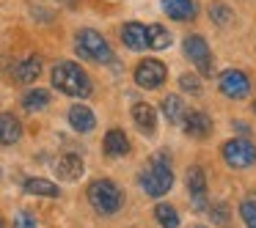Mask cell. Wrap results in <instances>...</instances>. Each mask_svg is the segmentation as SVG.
<instances>
[{
  "label": "cell",
  "mask_w": 256,
  "mask_h": 228,
  "mask_svg": "<svg viewBox=\"0 0 256 228\" xmlns=\"http://www.w3.org/2000/svg\"><path fill=\"white\" fill-rule=\"evenodd\" d=\"M52 85H56L61 94L66 96H78V99H86L91 94V80L83 69L74 61H61L52 69Z\"/></svg>",
  "instance_id": "1"
},
{
  "label": "cell",
  "mask_w": 256,
  "mask_h": 228,
  "mask_svg": "<svg viewBox=\"0 0 256 228\" xmlns=\"http://www.w3.org/2000/svg\"><path fill=\"white\" fill-rule=\"evenodd\" d=\"M138 182H140V187H144V193L152 195V198H160V195H166L168 190L174 187L171 162H168L162 154H154V157L149 160V165L140 171Z\"/></svg>",
  "instance_id": "2"
},
{
  "label": "cell",
  "mask_w": 256,
  "mask_h": 228,
  "mask_svg": "<svg viewBox=\"0 0 256 228\" xmlns=\"http://www.w3.org/2000/svg\"><path fill=\"white\" fill-rule=\"evenodd\" d=\"M88 201L100 215H113L122 209V190L110 179H96L88 187Z\"/></svg>",
  "instance_id": "3"
},
{
  "label": "cell",
  "mask_w": 256,
  "mask_h": 228,
  "mask_svg": "<svg viewBox=\"0 0 256 228\" xmlns=\"http://www.w3.org/2000/svg\"><path fill=\"white\" fill-rule=\"evenodd\" d=\"M74 47H78V55L80 58H88V61H96V63H110L113 61V50L105 39H102L96 30L86 28L78 33L74 39Z\"/></svg>",
  "instance_id": "4"
},
{
  "label": "cell",
  "mask_w": 256,
  "mask_h": 228,
  "mask_svg": "<svg viewBox=\"0 0 256 228\" xmlns=\"http://www.w3.org/2000/svg\"><path fill=\"white\" fill-rule=\"evenodd\" d=\"M223 160L232 168H250L256 162V146L245 138H234L223 143Z\"/></svg>",
  "instance_id": "5"
},
{
  "label": "cell",
  "mask_w": 256,
  "mask_h": 228,
  "mask_svg": "<svg viewBox=\"0 0 256 228\" xmlns=\"http://www.w3.org/2000/svg\"><path fill=\"white\" fill-rule=\"evenodd\" d=\"M166 77H168L166 63L154 61V58H146V61H140L138 69H135V83H138L140 88H146V91L160 88V85L166 83Z\"/></svg>",
  "instance_id": "6"
},
{
  "label": "cell",
  "mask_w": 256,
  "mask_h": 228,
  "mask_svg": "<svg viewBox=\"0 0 256 228\" xmlns=\"http://www.w3.org/2000/svg\"><path fill=\"white\" fill-rule=\"evenodd\" d=\"M184 52H188V58L196 63V69L204 77L212 74V55H210V47H206V41L201 36H188L184 39Z\"/></svg>",
  "instance_id": "7"
},
{
  "label": "cell",
  "mask_w": 256,
  "mask_h": 228,
  "mask_svg": "<svg viewBox=\"0 0 256 228\" xmlns=\"http://www.w3.org/2000/svg\"><path fill=\"white\" fill-rule=\"evenodd\" d=\"M220 91L228 99H242V96H248V91H250L248 74L240 72V69H226L220 74Z\"/></svg>",
  "instance_id": "8"
},
{
  "label": "cell",
  "mask_w": 256,
  "mask_h": 228,
  "mask_svg": "<svg viewBox=\"0 0 256 228\" xmlns=\"http://www.w3.org/2000/svg\"><path fill=\"white\" fill-rule=\"evenodd\" d=\"M182 121H184V132H188L190 138H206V135L212 132V121H210V116H206V113L184 110Z\"/></svg>",
  "instance_id": "9"
},
{
  "label": "cell",
  "mask_w": 256,
  "mask_h": 228,
  "mask_svg": "<svg viewBox=\"0 0 256 228\" xmlns=\"http://www.w3.org/2000/svg\"><path fill=\"white\" fill-rule=\"evenodd\" d=\"M39 74H42V58L39 55H28V58H22V61L14 63L12 77H14V83H34Z\"/></svg>",
  "instance_id": "10"
},
{
  "label": "cell",
  "mask_w": 256,
  "mask_h": 228,
  "mask_svg": "<svg viewBox=\"0 0 256 228\" xmlns=\"http://www.w3.org/2000/svg\"><path fill=\"white\" fill-rule=\"evenodd\" d=\"M132 121H135V127H138L144 135H154V127H157L154 107L146 105V102H138V105L132 107Z\"/></svg>",
  "instance_id": "11"
},
{
  "label": "cell",
  "mask_w": 256,
  "mask_h": 228,
  "mask_svg": "<svg viewBox=\"0 0 256 228\" xmlns=\"http://www.w3.org/2000/svg\"><path fill=\"white\" fill-rule=\"evenodd\" d=\"M56 173H58L61 179H66V182H78V179L83 176V160H80L78 154H64V157H58Z\"/></svg>",
  "instance_id": "12"
},
{
  "label": "cell",
  "mask_w": 256,
  "mask_h": 228,
  "mask_svg": "<svg viewBox=\"0 0 256 228\" xmlns=\"http://www.w3.org/2000/svg\"><path fill=\"white\" fill-rule=\"evenodd\" d=\"M20 138H22V124H20L12 113H0V143L14 146Z\"/></svg>",
  "instance_id": "13"
},
{
  "label": "cell",
  "mask_w": 256,
  "mask_h": 228,
  "mask_svg": "<svg viewBox=\"0 0 256 228\" xmlns=\"http://www.w3.org/2000/svg\"><path fill=\"white\" fill-rule=\"evenodd\" d=\"M122 41L124 47H130V50H146V28L140 22H127L122 28Z\"/></svg>",
  "instance_id": "14"
},
{
  "label": "cell",
  "mask_w": 256,
  "mask_h": 228,
  "mask_svg": "<svg viewBox=\"0 0 256 228\" xmlns=\"http://www.w3.org/2000/svg\"><path fill=\"white\" fill-rule=\"evenodd\" d=\"M69 124H72V129H78V132H91V129L96 127V118L86 105H74L72 110H69Z\"/></svg>",
  "instance_id": "15"
},
{
  "label": "cell",
  "mask_w": 256,
  "mask_h": 228,
  "mask_svg": "<svg viewBox=\"0 0 256 228\" xmlns=\"http://www.w3.org/2000/svg\"><path fill=\"white\" fill-rule=\"evenodd\" d=\"M130 151V140L122 129H110L105 135V154L108 157H124Z\"/></svg>",
  "instance_id": "16"
},
{
  "label": "cell",
  "mask_w": 256,
  "mask_h": 228,
  "mask_svg": "<svg viewBox=\"0 0 256 228\" xmlns=\"http://www.w3.org/2000/svg\"><path fill=\"white\" fill-rule=\"evenodd\" d=\"M162 8L171 19H193L196 14L193 0H162Z\"/></svg>",
  "instance_id": "17"
},
{
  "label": "cell",
  "mask_w": 256,
  "mask_h": 228,
  "mask_svg": "<svg viewBox=\"0 0 256 228\" xmlns=\"http://www.w3.org/2000/svg\"><path fill=\"white\" fill-rule=\"evenodd\" d=\"M146 47H152V50H166V47H171V33L162 25H149L146 28Z\"/></svg>",
  "instance_id": "18"
},
{
  "label": "cell",
  "mask_w": 256,
  "mask_h": 228,
  "mask_svg": "<svg viewBox=\"0 0 256 228\" xmlns=\"http://www.w3.org/2000/svg\"><path fill=\"white\" fill-rule=\"evenodd\" d=\"M47 105H50V91H44V88H34V91H28V94L22 96V107L28 113L44 110Z\"/></svg>",
  "instance_id": "19"
},
{
  "label": "cell",
  "mask_w": 256,
  "mask_h": 228,
  "mask_svg": "<svg viewBox=\"0 0 256 228\" xmlns=\"http://www.w3.org/2000/svg\"><path fill=\"white\" fill-rule=\"evenodd\" d=\"M162 116L168 118V124H179L182 121V116H184V102L179 99V96H166V99H162Z\"/></svg>",
  "instance_id": "20"
},
{
  "label": "cell",
  "mask_w": 256,
  "mask_h": 228,
  "mask_svg": "<svg viewBox=\"0 0 256 228\" xmlns=\"http://www.w3.org/2000/svg\"><path fill=\"white\" fill-rule=\"evenodd\" d=\"M25 190H28L30 195H44V198H58V193H61V190L52 182H47V179H28V182H25Z\"/></svg>",
  "instance_id": "21"
},
{
  "label": "cell",
  "mask_w": 256,
  "mask_h": 228,
  "mask_svg": "<svg viewBox=\"0 0 256 228\" xmlns=\"http://www.w3.org/2000/svg\"><path fill=\"white\" fill-rule=\"evenodd\" d=\"M188 190H190L193 198H201V195L206 193V176H204V171H201L198 165L188 171Z\"/></svg>",
  "instance_id": "22"
},
{
  "label": "cell",
  "mask_w": 256,
  "mask_h": 228,
  "mask_svg": "<svg viewBox=\"0 0 256 228\" xmlns=\"http://www.w3.org/2000/svg\"><path fill=\"white\" fill-rule=\"evenodd\" d=\"M154 217H157V223H160L162 228H176L179 226L176 209H174V206H168V204H157L154 206Z\"/></svg>",
  "instance_id": "23"
},
{
  "label": "cell",
  "mask_w": 256,
  "mask_h": 228,
  "mask_svg": "<svg viewBox=\"0 0 256 228\" xmlns=\"http://www.w3.org/2000/svg\"><path fill=\"white\" fill-rule=\"evenodd\" d=\"M210 17H212V22H218V25H228L232 22V8H228L226 3H220V0H212Z\"/></svg>",
  "instance_id": "24"
},
{
  "label": "cell",
  "mask_w": 256,
  "mask_h": 228,
  "mask_svg": "<svg viewBox=\"0 0 256 228\" xmlns=\"http://www.w3.org/2000/svg\"><path fill=\"white\" fill-rule=\"evenodd\" d=\"M206 215H212V220H215L218 226H226V223H228L226 204H210V206H206Z\"/></svg>",
  "instance_id": "25"
},
{
  "label": "cell",
  "mask_w": 256,
  "mask_h": 228,
  "mask_svg": "<svg viewBox=\"0 0 256 228\" xmlns=\"http://www.w3.org/2000/svg\"><path fill=\"white\" fill-rule=\"evenodd\" d=\"M240 217L245 220V226H248V228H256V206L250 204L248 198L240 204Z\"/></svg>",
  "instance_id": "26"
},
{
  "label": "cell",
  "mask_w": 256,
  "mask_h": 228,
  "mask_svg": "<svg viewBox=\"0 0 256 228\" xmlns=\"http://www.w3.org/2000/svg\"><path fill=\"white\" fill-rule=\"evenodd\" d=\"M179 85H182L184 91H190V94H201V83H198L196 74H182V77H179Z\"/></svg>",
  "instance_id": "27"
},
{
  "label": "cell",
  "mask_w": 256,
  "mask_h": 228,
  "mask_svg": "<svg viewBox=\"0 0 256 228\" xmlns=\"http://www.w3.org/2000/svg\"><path fill=\"white\" fill-rule=\"evenodd\" d=\"M14 228H36V220L30 212H20L17 217H14Z\"/></svg>",
  "instance_id": "28"
},
{
  "label": "cell",
  "mask_w": 256,
  "mask_h": 228,
  "mask_svg": "<svg viewBox=\"0 0 256 228\" xmlns=\"http://www.w3.org/2000/svg\"><path fill=\"white\" fill-rule=\"evenodd\" d=\"M234 127H237V129H240V132H242V135H248V127H245L242 121H234Z\"/></svg>",
  "instance_id": "29"
},
{
  "label": "cell",
  "mask_w": 256,
  "mask_h": 228,
  "mask_svg": "<svg viewBox=\"0 0 256 228\" xmlns=\"http://www.w3.org/2000/svg\"><path fill=\"white\" fill-rule=\"evenodd\" d=\"M248 201H250V204H254V206H256V190H254V193H250V195H248Z\"/></svg>",
  "instance_id": "30"
},
{
  "label": "cell",
  "mask_w": 256,
  "mask_h": 228,
  "mask_svg": "<svg viewBox=\"0 0 256 228\" xmlns=\"http://www.w3.org/2000/svg\"><path fill=\"white\" fill-rule=\"evenodd\" d=\"M0 228H3V220H0Z\"/></svg>",
  "instance_id": "31"
},
{
  "label": "cell",
  "mask_w": 256,
  "mask_h": 228,
  "mask_svg": "<svg viewBox=\"0 0 256 228\" xmlns=\"http://www.w3.org/2000/svg\"><path fill=\"white\" fill-rule=\"evenodd\" d=\"M196 228H204V226H196Z\"/></svg>",
  "instance_id": "32"
},
{
  "label": "cell",
  "mask_w": 256,
  "mask_h": 228,
  "mask_svg": "<svg viewBox=\"0 0 256 228\" xmlns=\"http://www.w3.org/2000/svg\"><path fill=\"white\" fill-rule=\"evenodd\" d=\"M254 110H256V102H254Z\"/></svg>",
  "instance_id": "33"
}]
</instances>
